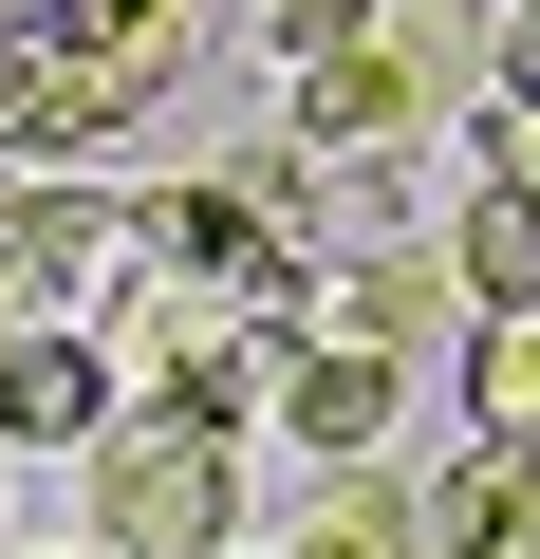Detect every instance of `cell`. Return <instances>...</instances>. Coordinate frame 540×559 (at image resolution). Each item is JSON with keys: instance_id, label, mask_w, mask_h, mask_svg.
<instances>
[{"instance_id": "obj_1", "label": "cell", "mask_w": 540, "mask_h": 559, "mask_svg": "<svg viewBox=\"0 0 540 559\" xmlns=\"http://www.w3.org/2000/svg\"><path fill=\"white\" fill-rule=\"evenodd\" d=\"M112 392H131V411H187V429H261V392H280V336H261L224 280L149 261V280H112Z\"/></svg>"}, {"instance_id": "obj_2", "label": "cell", "mask_w": 540, "mask_h": 559, "mask_svg": "<svg viewBox=\"0 0 540 559\" xmlns=\"http://www.w3.org/2000/svg\"><path fill=\"white\" fill-rule=\"evenodd\" d=\"M94 559H242V429L112 411L94 429Z\"/></svg>"}, {"instance_id": "obj_3", "label": "cell", "mask_w": 540, "mask_h": 559, "mask_svg": "<svg viewBox=\"0 0 540 559\" xmlns=\"http://www.w3.org/2000/svg\"><path fill=\"white\" fill-rule=\"evenodd\" d=\"M168 94H187V38H20L0 20V150L20 168H75V150L149 131Z\"/></svg>"}, {"instance_id": "obj_4", "label": "cell", "mask_w": 540, "mask_h": 559, "mask_svg": "<svg viewBox=\"0 0 540 559\" xmlns=\"http://www.w3.org/2000/svg\"><path fill=\"white\" fill-rule=\"evenodd\" d=\"M429 112H447V57H410V38H392V0H373V38L299 57V94H280V131H299L317 168H373V150H429Z\"/></svg>"}, {"instance_id": "obj_5", "label": "cell", "mask_w": 540, "mask_h": 559, "mask_svg": "<svg viewBox=\"0 0 540 559\" xmlns=\"http://www.w3.org/2000/svg\"><path fill=\"white\" fill-rule=\"evenodd\" d=\"M261 429H280L299 466H392V429H410V355L299 318V336H280V392H261Z\"/></svg>"}, {"instance_id": "obj_6", "label": "cell", "mask_w": 540, "mask_h": 559, "mask_svg": "<svg viewBox=\"0 0 540 559\" xmlns=\"http://www.w3.org/2000/svg\"><path fill=\"white\" fill-rule=\"evenodd\" d=\"M0 299L20 318H112V205L0 150Z\"/></svg>"}, {"instance_id": "obj_7", "label": "cell", "mask_w": 540, "mask_h": 559, "mask_svg": "<svg viewBox=\"0 0 540 559\" xmlns=\"http://www.w3.org/2000/svg\"><path fill=\"white\" fill-rule=\"evenodd\" d=\"M112 411H131L112 392V336H75V318H20V336H0V466H94Z\"/></svg>"}, {"instance_id": "obj_8", "label": "cell", "mask_w": 540, "mask_h": 559, "mask_svg": "<svg viewBox=\"0 0 540 559\" xmlns=\"http://www.w3.org/2000/svg\"><path fill=\"white\" fill-rule=\"evenodd\" d=\"M317 318L373 336V355H410V336H466L484 299H466V261H447V242H355V261L317 280Z\"/></svg>"}, {"instance_id": "obj_9", "label": "cell", "mask_w": 540, "mask_h": 559, "mask_svg": "<svg viewBox=\"0 0 540 559\" xmlns=\"http://www.w3.org/2000/svg\"><path fill=\"white\" fill-rule=\"evenodd\" d=\"M429 559H540V448L466 429V466H429Z\"/></svg>"}, {"instance_id": "obj_10", "label": "cell", "mask_w": 540, "mask_h": 559, "mask_svg": "<svg viewBox=\"0 0 540 559\" xmlns=\"http://www.w3.org/2000/svg\"><path fill=\"white\" fill-rule=\"evenodd\" d=\"M447 261H466V299H484V318H540V187H484V168H466Z\"/></svg>"}, {"instance_id": "obj_11", "label": "cell", "mask_w": 540, "mask_h": 559, "mask_svg": "<svg viewBox=\"0 0 540 559\" xmlns=\"http://www.w3.org/2000/svg\"><path fill=\"white\" fill-rule=\"evenodd\" d=\"M466 429L540 448V318H466Z\"/></svg>"}, {"instance_id": "obj_12", "label": "cell", "mask_w": 540, "mask_h": 559, "mask_svg": "<svg viewBox=\"0 0 540 559\" xmlns=\"http://www.w3.org/2000/svg\"><path fill=\"white\" fill-rule=\"evenodd\" d=\"M336 38H373V0H261V57H280V75L336 57Z\"/></svg>"}, {"instance_id": "obj_13", "label": "cell", "mask_w": 540, "mask_h": 559, "mask_svg": "<svg viewBox=\"0 0 540 559\" xmlns=\"http://www.w3.org/2000/svg\"><path fill=\"white\" fill-rule=\"evenodd\" d=\"M57 38H187V0H57Z\"/></svg>"}, {"instance_id": "obj_14", "label": "cell", "mask_w": 540, "mask_h": 559, "mask_svg": "<svg viewBox=\"0 0 540 559\" xmlns=\"http://www.w3.org/2000/svg\"><path fill=\"white\" fill-rule=\"evenodd\" d=\"M484 38H503V75H484V94H521V112H540V0H503Z\"/></svg>"}, {"instance_id": "obj_15", "label": "cell", "mask_w": 540, "mask_h": 559, "mask_svg": "<svg viewBox=\"0 0 540 559\" xmlns=\"http://www.w3.org/2000/svg\"><path fill=\"white\" fill-rule=\"evenodd\" d=\"M261 559H373V540H355V522H336V503H317V522H299V540H261Z\"/></svg>"}, {"instance_id": "obj_16", "label": "cell", "mask_w": 540, "mask_h": 559, "mask_svg": "<svg viewBox=\"0 0 540 559\" xmlns=\"http://www.w3.org/2000/svg\"><path fill=\"white\" fill-rule=\"evenodd\" d=\"M0 20H20V38H57V0H0Z\"/></svg>"}, {"instance_id": "obj_17", "label": "cell", "mask_w": 540, "mask_h": 559, "mask_svg": "<svg viewBox=\"0 0 540 559\" xmlns=\"http://www.w3.org/2000/svg\"><path fill=\"white\" fill-rule=\"evenodd\" d=\"M0 336H20V299H0Z\"/></svg>"}, {"instance_id": "obj_18", "label": "cell", "mask_w": 540, "mask_h": 559, "mask_svg": "<svg viewBox=\"0 0 540 559\" xmlns=\"http://www.w3.org/2000/svg\"><path fill=\"white\" fill-rule=\"evenodd\" d=\"M75 559H94V540H75Z\"/></svg>"}]
</instances>
